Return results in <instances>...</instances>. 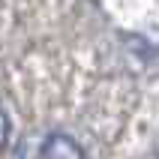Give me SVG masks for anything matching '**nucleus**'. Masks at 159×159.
<instances>
[{"label":"nucleus","mask_w":159,"mask_h":159,"mask_svg":"<svg viewBox=\"0 0 159 159\" xmlns=\"http://www.w3.org/2000/svg\"><path fill=\"white\" fill-rule=\"evenodd\" d=\"M39 159H84V147L66 132H51L42 141Z\"/></svg>","instance_id":"obj_1"},{"label":"nucleus","mask_w":159,"mask_h":159,"mask_svg":"<svg viewBox=\"0 0 159 159\" xmlns=\"http://www.w3.org/2000/svg\"><path fill=\"white\" fill-rule=\"evenodd\" d=\"M9 129H12V123H9V114L0 108V150L6 147V141H9Z\"/></svg>","instance_id":"obj_2"}]
</instances>
